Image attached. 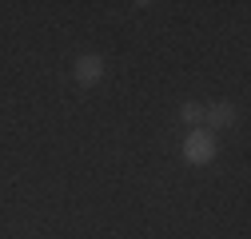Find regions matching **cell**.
Wrapping results in <instances>:
<instances>
[{"label":"cell","mask_w":251,"mask_h":239,"mask_svg":"<svg viewBox=\"0 0 251 239\" xmlns=\"http://www.w3.org/2000/svg\"><path fill=\"white\" fill-rule=\"evenodd\" d=\"M183 160L187 164H211L215 160V136L203 128H192V136L183 140Z\"/></svg>","instance_id":"cell-1"},{"label":"cell","mask_w":251,"mask_h":239,"mask_svg":"<svg viewBox=\"0 0 251 239\" xmlns=\"http://www.w3.org/2000/svg\"><path fill=\"white\" fill-rule=\"evenodd\" d=\"M72 76H76L84 88L100 84V80H104V60H100V56H80V60H76V68H72Z\"/></svg>","instance_id":"cell-2"},{"label":"cell","mask_w":251,"mask_h":239,"mask_svg":"<svg viewBox=\"0 0 251 239\" xmlns=\"http://www.w3.org/2000/svg\"><path fill=\"white\" fill-rule=\"evenodd\" d=\"M203 120H207V132H219V128H231L235 124V108L227 100H219L211 108H203Z\"/></svg>","instance_id":"cell-3"},{"label":"cell","mask_w":251,"mask_h":239,"mask_svg":"<svg viewBox=\"0 0 251 239\" xmlns=\"http://www.w3.org/2000/svg\"><path fill=\"white\" fill-rule=\"evenodd\" d=\"M183 120H187V124H200V120H203V108L200 104H183V112H179Z\"/></svg>","instance_id":"cell-4"}]
</instances>
